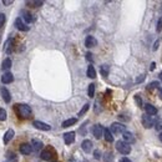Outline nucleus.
Masks as SVG:
<instances>
[{
	"label": "nucleus",
	"mask_w": 162,
	"mask_h": 162,
	"mask_svg": "<svg viewBox=\"0 0 162 162\" xmlns=\"http://www.w3.org/2000/svg\"><path fill=\"white\" fill-rule=\"evenodd\" d=\"M5 21H6V16H5V14H0V28L4 26Z\"/></svg>",
	"instance_id": "c756f323"
},
{
	"label": "nucleus",
	"mask_w": 162,
	"mask_h": 162,
	"mask_svg": "<svg viewBox=\"0 0 162 162\" xmlns=\"http://www.w3.org/2000/svg\"><path fill=\"white\" fill-rule=\"evenodd\" d=\"M158 93H160V97L162 98V87H158Z\"/></svg>",
	"instance_id": "79ce46f5"
},
{
	"label": "nucleus",
	"mask_w": 162,
	"mask_h": 162,
	"mask_svg": "<svg viewBox=\"0 0 162 162\" xmlns=\"http://www.w3.org/2000/svg\"><path fill=\"white\" fill-rule=\"evenodd\" d=\"M15 26H16V29L20 30V31H28L29 30V26L26 24H24L21 18H18L16 20H15Z\"/></svg>",
	"instance_id": "6e6552de"
},
{
	"label": "nucleus",
	"mask_w": 162,
	"mask_h": 162,
	"mask_svg": "<svg viewBox=\"0 0 162 162\" xmlns=\"http://www.w3.org/2000/svg\"><path fill=\"white\" fill-rule=\"evenodd\" d=\"M93 95H95V85L90 83V85H88V96L93 97Z\"/></svg>",
	"instance_id": "bb28decb"
},
{
	"label": "nucleus",
	"mask_w": 162,
	"mask_h": 162,
	"mask_svg": "<svg viewBox=\"0 0 162 162\" xmlns=\"http://www.w3.org/2000/svg\"><path fill=\"white\" fill-rule=\"evenodd\" d=\"M143 80H145V75H141V76L138 77V79L136 80V82H138V83H140V82H142Z\"/></svg>",
	"instance_id": "c9c22d12"
},
{
	"label": "nucleus",
	"mask_w": 162,
	"mask_h": 162,
	"mask_svg": "<svg viewBox=\"0 0 162 162\" xmlns=\"http://www.w3.org/2000/svg\"><path fill=\"white\" fill-rule=\"evenodd\" d=\"M20 153L23 155H30L31 151H33V147H31L30 143H21L20 145Z\"/></svg>",
	"instance_id": "1a4fd4ad"
},
{
	"label": "nucleus",
	"mask_w": 162,
	"mask_h": 162,
	"mask_svg": "<svg viewBox=\"0 0 162 162\" xmlns=\"http://www.w3.org/2000/svg\"><path fill=\"white\" fill-rule=\"evenodd\" d=\"M123 142H126V143H133L135 142V137H133V135L131 132H128V131H125L123 133Z\"/></svg>",
	"instance_id": "4468645a"
},
{
	"label": "nucleus",
	"mask_w": 162,
	"mask_h": 162,
	"mask_svg": "<svg viewBox=\"0 0 162 162\" xmlns=\"http://www.w3.org/2000/svg\"><path fill=\"white\" fill-rule=\"evenodd\" d=\"M8 117V115H6V111H5L4 108H0V121H5Z\"/></svg>",
	"instance_id": "c85d7f7f"
},
{
	"label": "nucleus",
	"mask_w": 162,
	"mask_h": 162,
	"mask_svg": "<svg viewBox=\"0 0 162 162\" xmlns=\"http://www.w3.org/2000/svg\"><path fill=\"white\" fill-rule=\"evenodd\" d=\"M158 137H160V141H161V142H162V132L160 133V136H158Z\"/></svg>",
	"instance_id": "c03bdc74"
},
{
	"label": "nucleus",
	"mask_w": 162,
	"mask_h": 162,
	"mask_svg": "<svg viewBox=\"0 0 162 162\" xmlns=\"http://www.w3.org/2000/svg\"><path fill=\"white\" fill-rule=\"evenodd\" d=\"M116 150L122 155H128L130 152H131V146H130L128 143H126V142H123V141H117L116 142Z\"/></svg>",
	"instance_id": "f03ea898"
},
{
	"label": "nucleus",
	"mask_w": 162,
	"mask_h": 162,
	"mask_svg": "<svg viewBox=\"0 0 162 162\" xmlns=\"http://www.w3.org/2000/svg\"><path fill=\"white\" fill-rule=\"evenodd\" d=\"M76 122H77V118H69V120H65L61 126L62 127H70V126H72V125H75Z\"/></svg>",
	"instance_id": "aec40b11"
},
{
	"label": "nucleus",
	"mask_w": 162,
	"mask_h": 162,
	"mask_svg": "<svg viewBox=\"0 0 162 162\" xmlns=\"http://www.w3.org/2000/svg\"><path fill=\"white\" fill-rule=\"evenodd\" d=\"M87 76L90 77V79H95V77H96V70H95V67H93L92 65H90L87 67Z\"/></svg>",
	"instance_id": "4be33fe9"
},
{
	"label": "nucleus",
	"mask_w": 162,
	"mask_h": 162,
	"mask_svg": "<svg viewBox=\"0 0 162 162\" xmlns=\"http://www.w3.org/2000/svg\"><path fill=\"white\" fill-rule=\"evenodd\" d=\"M92 133L93 136H95V138H101L102 137V133H103V127L101 126V125H95L92 128Z\"/></svg>",
	"instance_id": "0eeeda50"
},
{
	"label": "nucleus",
	"mask_w": 162,
	"mask_h": 162,
	"mask_svg": "<svg viewBox=\"0 0 162 162\" xmlns=\"http://www.w3.org/2000/svg\"><path fill=\"white\" fill-rule=\"evenodd\" d=\"M145 110H146V112H147V115H150V116H153V115L157 113V108H156L153 105H151V103L145 105Z\"/></svg>",
	"instance_id": "a211bd4d"
},
{
	"label": "nucleus",
	"mask_w": 162,
	"mask_h": 162,
	"mask_svg": "<svg viewBox=\"0 0 162 162\" xmlns=\"http://www.w3.org/2000/svg\"><path fill=\"white\" fill-rule=\"evenodd\" d=\"M120 162H131V160H128L127 157H122L121 160H120Z\"/></svg>",
	"instance_id": "58836bf2"
},
{
	"label": "nucleus",
	"mask_w": 162,
	"mask_h": 162,
	"mask_svg": "<svg viewBox=\"0 0 162 162\" xmlns=\"http://www.w3.org/2000/svg\"><path fill=\"white\" fill-rule=\"evenodd\" d=\"M31 147L34 148V151H40V150H43V147H44V143L41 142L40 140H36V138H34L33 141H31Z\"/></svg>",
	"instance_id": "2eb2a0df"
},
{
	"label": "nucleus",
	"mask_w": 162,
	"mask_h": 162,
	"mask_svg": "<svg viewBox=\"0 0 162 162\" xmlns=\"http://www.w3.org/2000/svg\"><path fill=\"white\" fill-rule=\"evenodd\" d=\"M10 67H11V60L8 57V59H5L3 61V70H9Z\"/></svg>",
	"instance_id": "b1692460"
},
{
	"label": "nucleus",
	"mask_w": 162,
	"mask_h": 162,
	"mask_svg": "<svg viewBox=\"0 0 162 162\" xmlns=\"http://www.w3.org/2000/svg\"><path fill=\"white\" fill-rule=\"evenodd\" d=\"M1 96H3L4 101L6 103H9L10 101H11V96H10V92L8 91L6 87H1Z\"/></svg>",
	"instance_id": "f3484780"
},
{
	"label": "nucleus",
	"mask_w": 162,
	"mask_h": 162,
	"mask_svg": "<svg viewBox=\"0 0 162 162\" xmlns=\"http://www.w3.org/2000/svg\"><path fill=\"white\" fill-rule=\"evenodd\" d=\"M93 155H95V158H100L101 156H100V151H95V152H93Z\"/></svg>",
	"instance_id": "4c0bfd02"
},
{
	"label": "nucleus",
	"mask_w": 162,
	"mask_h": 162,
	"mask_svg": "<svg viewBox=\"0 0 162 162\" xmlns=\"http://www.w3.org/2000/svg\"><path fill=\"white\" fill-rule=\"evenodd\" d=\"M21 14H23V18H24V20L26 23H33L34 21V16L29 11H23Z\"/></svg>",
	"instance_id": "5701e85b"
},
{
	"label": "nucleus",
	"mask_w": 162,
	"mask_h": 162,
	"mask_svg": "<svg viewBox=\"0 0 162 162\" xmlns=\"http://www.w3.org/2000/svg\"><path fill=\"white\" fill-rule=\"evenodd\" d=\"M14 135H15L14 130H8V131L5 132V135H4V143H5V145L9 143V142H10V140H11V138L14 137Z\"/></svg>",
	"instance_id": "6ab92c4d"
},
{
	"label": "nucleus",
	"mask_w": 162,
	"mask_h": 162,
	"mask_svg": "<svg viewBox=\"0 0 162 162\" xmlns=\"http://www.w3.org/2000/svg\"><path fill=\"white\" fill-rule=\"evenodd\" d=\"M156 130H157V131H161L162 130V120H158V121H156Z\"/></svg>",
	"instance_id": "7c9ffc66"
},
{
	"label": "nucleus",
	"mask_w": 162,
	"mask_h": 162,
	"mask_svg": "<svg viewBox=\"0 0 162 162\" xmlns=\"http://www.w3.org/2000/svg\"><path fill=\"white\" fill-rule=\"evenodd\" d=\"M160 80H161V81H162V71H161V72H160Z\"/></svg>",
	"instance_id": "a18cd8bd"
},
{
	"label": "nucleus",
	"mask_w": 162,
	"mask_h": 162,
	"mask_svg": "<svg viewBox=\"0 0 162 162\" xmlns=\"http://www.w3.org/2000/svg\"><path fill=\"white\" fill-rule=\"evenodd\" d=\"M96 45H97V40L93 38V36H91V35L86 36V39H85V46L86 48L91 49V48H95Z\"/></svg>",
	"instance_id": "423d86ee"
},
{
	"label": "nucleus",
	"mask_w": 162,
	"mask_h": 162,
	"mask_svg": "<svg viewBox=\"0 0 162 162\" xmlns=\"http://www.w3.org/2000/svg\"><path fill=\"white\" fill-rule=\"evenodd\" d=\"M86 59H87L88 61H92V54H91V53H87V54H86Z\"/></svg>",
	"instance_id": "e433bc0d"
},
{
	"label": "nucleus",
	"mask_w": 162,
	"mask_h": 162,
	"mask_svg": "<svg viewBox=\"0 0 162 162\" xmlns=\"http://www.w3.org/2000/svg\"><path fill=\"white\" fill-rule=\"evenodd\" d=\"M157 48H158V41H156V43H155V46H153V50H157Z\"/></svg>",
	"instance_id": "a19ab883"
},
{
	"label": "nucleus",
	"mask_w": 162,
	"mask_h": 162,
	"mask_svg": "<svg viewBox=\"0 0 162 162\" xmlns=\"http://www.w3.org/2000/svg\"><path fill=\"white\" fill-rule=\"evenodd\" d=\"M54 155H55V151L53 148H48V150L41 151L40 157H41V160H44V161H50L51 158L54 157Z\"/></svg>",
	"instance_id": "20e7f679"
},
{
	"label": "nucleus",
	"mask_w": 162,
	"mask_h": 162,
	"mask_svg": "<svg viewBox=\"0 0 162 162\" xmlns=\"http://www.w3.org/2000/svg\"><path fill=\"white\" fill-rule=\"evenodd\" d=\"M135 100H136V102L138 103V106H142V100H141V97H140L138 95L135 96Z\"/></svg>",
	"instance_id": "473e14b6"
},
{
	"label": "nucleus",
	"mask_w": 162,
	"mask_h": 162,
	"mask_svg": "<svg viewBox=\"0 0 162 162\" xmlns=\"http://www.w3.org/2000/svg\"><path fill=\"white\" fill-rule=\"evenodd\" d=\"M81 147H82V150L85 151L86 153L91 152V150H92V142H91L90 140H83L82 143H81Z\"/></svg>",
	"instance_id": "f8f14e48"
},
{
	"label": "nucleus",
	"mask_w": 162,
	"mask_h": 162,
	"mask_svg": "<svg viewBox=\"0 0 162 162\" xmlns=\"http://www.w3.org/2000/svg\"><path fill=\"white\" fill-rule=\"evenodd\" d=\"M103 135H105V140L107 141V142H112L113 141V136H112L111 131H110L108 128H103Z\"/></svg>",
	"instance_id": "412c9836"
},
{
	"label": "nucleus",
	"mask_w": 162,
	"mask_h": 162,
	"mask_svg": "<svg viewBox=\"0 0 162 162\" xmlns=\"http://www.w3.org/2000/svg\"><path fill=\"white\" fill-rule=\"evenodd\" d=\"M100 71H101V75H102L103 77H106V76L108 75V66H107V65H102L101 69H100Z\"/></svg>",
	"instance_id": "393cba45"
},
{
	"label": "nucleus",
	"mask_w": 162,
	"mask_h": 162,
	"mask_svg": "<svg viewBox=\"0 0 162 162\" xmlns=\"http://www.w3.org/2000/svg\"><path fill=\"white\" fill-rule=\"evenodd\" d=\"M14 81V76L11 72H5V74L1 76V82L3 83H11Z\"/></svg>",
	"instance_id": "dca6fc26"
},
{
	"label": "nucleus",
	"mask_w": 162,
	"mask_h": 162,
	"mask_svg": "<svg viewBox=\"0 0 162 162\" xmlns=\"http://www.w3.org/2000/svg\"><path fill=\"white\" fill-rule=\"evenodd\" d=\"M13 48H14V40L13 39H9L5 41L4 44V51L6 54H11L13 53Z\"/></svg>",
	"instance_id": "9d476101"
},
{
	"label": "nucleus",
	"mask_w": 162,
	"mask_h": 162,
	"mask_svg": "<svg viewBox=\"0 0 162 162\" xmlns=\"http://www.w3.org/2000/svg\"><path fill=\"white\" fill-rule=\"evenodd\" d=\"M105 161H106V162H112V155H111V153H107Z\"/></svg>",
	"instance_id": "72a5a7b5"
},
{
	"label": "nucleus",
	"mask_w": 162,
	"mask_h": 162,
	"mask_svg": "<svg viewBox=\"0 0 162 162\" xmlns=\"http://www.w3.org/2000/svg\"><path fill=\"white\" fill-rule=\"evenodd\" d=\"M15 111H16L18 116L21 118H29L31 116V113H33V110L26 103H18L15 106Z\"/></svg>",
	"instance_id": "f257e3e1"
},
{
	"label": "nucleus",
	"mask_w": 162,
	"mask_h": 162,
	"mask_svg": "<svg viewBox=\"0 0 162 162\" xmlns=\"http://www.w3.org/2000/svg\"><path fill=\"white\" fill-rule=\"evenodd\" d=\"M88 108H90V105H88V103H85V105H83V107L79 111V113H77V116H82L83 113H86V112H87V110H88Z\"/></svg>",
	"instance_id": "a878e982"
},
{
	"label": "nucleus",
	"mask_w": 162,
	"mask_h": 162,
	"mask_svg": "<svg viewBox=\"0 0 162 162\" xmlns=\"http://www.w3.org/2000/svg\"><path fill=\"white\" fill-rule=\"evenodd\" d=\"M28 5H31V8H38V6H41L44 3L43 1H28L26 3Z\"/></svg>",
	"instance_id": "cd10ccee"
},
{
	"label": "nucleus",
	"mask_w": 162,
	"mask_h": 162,
	"mask_svg": "<svg viewBox=\"0 0 162 162\" xmlns=\"http://www.w3.org/2000/svg\"><path fill=\"white\" fill-rule=\"evenodd\" d=\"M54 162H55V161H54Z\"/></svg>",
	"instance_id": "49530a36"
},
{
	"label": "nucleus",
	"mask_w": 162,
	"mask_h": 162,
	"mask_svg": "<svg viewBox=\"0 0 162 162\" xmlns=\"http://www.w3.org/2000/svg\"><path fill=\"white\" fill-rule=\"evenodd\" d=\"M33 126L38 130H41V131H50L51 130V126L45 122H41V121H34L33 122Z\"/></svg>",
	"instance_id": "39448f33"
},
{
	"label": "nucleus",
	"mask_w": 162,
	"mask_h": 162,
	"mask_svg": "<svg viewBox=\"0 0 162 162\" xmlns=\"http://www.w3.org/2000/svg\"><path fill=\"white\" fill-rule=\"evenodd\" d=\"M13 4V1H10V0H4V5H10Z\"/></svg>",
	"instance_id": "ea45409f"
},
{
	"label": "nucleus",
	"mask_w": 162,
	"mask_h": 162,
	"mask_svg": "<svg viewBox=\"0 0 162 162\" xmlns=\"http://www.w3.org/2000/svg\"><path fill=\"white\" fill-rule=\"evenodd\" d=\"M142 125L146 128L152 127L153 126V121H152V118H151V116H147V115L142 116Z\"/></svg>",
	"instance_id": "ddd939ff"
},
{
	"label": "nucleus",
	"mask_w": 162,
	"mask_h": 162,
	"mask_svg": "<svg viewBox=\"0 0 162 162\" xmlns=\"http://www.w3.org/2000/svg\"><path fill=\"white\" fill-rule=\"evenodd\" d=\"M110 131H111V133H113V135H118V133H123L125 131H126V127H125L122 123L113 122V123L111 125V128H110Z\"/></svg>",
	"instance_id": "7ed1b4c3"
},
{
	"label": "nucleus",
	"mask_w": 162,
	"mask_h": 162,
	"mask_svg": "<svg viewBox=\"0 0 162 162\" xmlns=\"http://www.w3.org/2000/svg\"><path fill=\"white\" fill-rule=\"evenodd\" d=\"M158 86H160V82L158 81H153V82H151L148 85V88H153V87H158Z\"/></svg>",
	"instance_id": "2f4dec72"
},
{
	"label": "nucleus",
	"mask_w": 162,
	"mask_h": 162,
	"mask_svg": "<svg viewBox=\"0 0 162 162\" xmlns=\"http://www.w3.org/2000/svg\"><path fill=\"white\" fill-rule=\"evenodd\" d=\"M155 66H156V64H155V62H152V64H151V67H150V69H151V70H155Z\"/></svg>",
	"instance_id": "37998d69"
},
{
	"label": "nucleus",
	"mask_w": 162,
	"mask_h": 162,
	"mask_svg": "<svg viewBox=\"0 0 162 162\" xmlns=\"http://www.w3.org/2000/svg\"><path fill=\"white\" fill-rule=\"evenodd\" d=\"M64 141L66 145H71L75 141V132H66L64 133Z\"/></svg>",
	"instance_id": "9b49d317"
},
{
	"label": "nucleus",
	"mask_w": 162,
	"mask_h": 162,
	"mask_svg": "<svg viewBox=\"0 0 162 162\" xmlns=\"http://www.w3.org/2000/svg\"><path fill=\"white\" fill-rule=\"evenodd\" d=\"M162 29V19L158 20V24H157V31H161Z\"/></svg>",
	"instance_id": "f704fd0d"
}]
</instances>
